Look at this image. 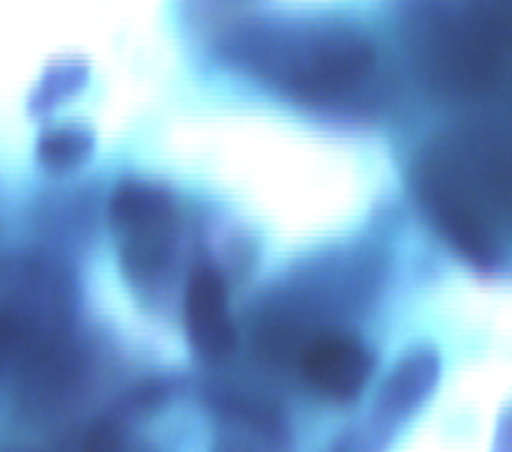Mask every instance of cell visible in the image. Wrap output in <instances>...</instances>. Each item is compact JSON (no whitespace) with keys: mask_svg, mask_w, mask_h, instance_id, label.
<instances>
[{"mask_svg":"<svg viewBox=\"0 0 512 452\" xmlns=\"http://www.w3.org/2000/svg\"><path fill=\"white\" fill-rule=\"evenodd\" d=\"M408 186L432 228L480 276L510 270V144L489 120L438 129L417 153Z\"/></svg>","mask_w":512,"mask_h":452,"instance_id":"7a4b0ae2","label":"cell"},{"mask_svg":"<svg viewBox=\"0 0 512 452\" xmlns=\"http://www.w3.org/2000/svg\"><path fill=\"white\" fill-rule=\"evenodd\" d=\"M396 435L399 429L369 408L357 423H351L333 438L327 452H387Z\"/></svg>","mask_w":512,"mask_h":452,"instance_id":"9a60e30c","label":"cell"},{"mask_svg":"<svg viewBox=\"0 0 512 452\" xmlns=\"http://www.w3.org/2000/svg\"><path fill=\"white\" fill-rule=\"evenodd\" d=\"M405 45L426 84L453 99H486L504 81L501 0H408Z\"/></svg>","mask_w":512,"mask_h":452,"instance_id":"277c9868","label":"cell"},{"mask_svg":"<svg viewBox=\"0 0 512 452\" xmlns=\"http://www.w3.org/2000/svg\"><path fill=\"white\" fill-rule=\"evenodd\" d=\"M387 255L369 240L318 249L273 282L252 309L249 336L258 360L270 366L297 357L327 333H348L384 291Z\"/></svg>","mask_w":512,"mask_h":452,"instance_id":"3957f363","label":"cell"},{"mask_svg":"<svg viewBox=\"0 0 512 452\" xmlns=\"http://www.w3.org/2000/svg\"><path fill=\"white\" fill-rule=\"evenodd\" d=\"M87 78H90V63H87V57H78V54L54 57V60L42 69L36 87L30 90V96H27V111L36 114V117L51 114L60 102H66V99H72L78 90H84Z\"/></svg>","mask_w":512,"mask_h":452,"instance_id":"7c38bea8","label":"cell"},{"mask_svg":"<svg viewBox=\"0 0 512 452\" xmlns=\"http://www.w3.org/2000/svg\"><path fill=\"white\" fill-rule=\"evenodd\" d=\"M105 213L117 237L123 279L138 297H165L183 249L195 243L180 195L156 177L126 174L114 183Z\"/></svg>","mask_w":512,"mask_h":452,"instance_id":"5b68a950","label":"cell"},{"mask_svg":"<svg viewBox=\"0 0 512 452\" xmlns=\"http://www.w3.org/2000/svg\"><path fill=\"white\" fill-rule=\"evenodd\" d=\"M81 452H159V447L138 432V423L108 414L84 432Z\"/></svg>","mask_w":512,"mask_h":452,"instance_id":"5bb4252c","label":"cell"},{"mask_svg":"<svg viewBox=\"0 0 512 452\" xmlns=\"http://www.w3.org/2000/svg\"><path fill=\"white\" fill-rule=\"evenodd\" d=\"M294 366L315 396L333 405H345L360 399V393L372 381L375 354L354 333H327L315 339Z\"/></svg>","mask_w":512,"mask_h":452,"instance_id":"ba28073f","label":"cell"},{"mask_svg":"<svg viewBox=\"0 0 512 452\" xmlns=\"http://www.w3.org/2000/svg\"><path fill=\"white\" fill-rule=\"evenodd\" d=\"M213 54L228 72L324 117H366L384 105V51L345 15H231L213 27Z\"/></svg>","mask_w":512,"mask_h":452,"instance_id":"6da1fadb","label":"cell"},{"mask_svg":"<svg viewBox=\"0 0 512 452\" xmlns=\"http://www.w3.org/2000/svg\"><path fill=\"white\" fill-rule=\"evenodd\" d=\"M78 285L63 258L42 249L0 258V363L18 366L75 330Z\"/></svg>","mask_w":512,"mask_h":452,"instance_id":"8992f818","label":"cell"},{"mask_svg":"<svg viewBox=\"0 0 512 452\" xmlns=\"http://www.w3.org/2000/svg\"><path fill=\"white\" fill-rule=\"evenodd\" d=\"M183 387H186L183 375H150V378H141L111 408V417H120L126 423H138V420L150 417L153 411L165 408L171 399H177L183 393Z\"/></svg>","mask_w":512,"mask_h":452,"instance_id":"4fadbf2b","label":"cell"},{"mask_svg":"<svg viewBox=\"0 0 512 452\" xmlns=\"http://www.w3.org/2000/svg\"><path fill=\"white\" fill-rule=\"evenodd\" d=\"M33 222H36V231L42 234V240L48 246L42 252L63 258V246L87 237L90 222H93V204H90L87 192L57 189V192L39 198Z\"/></svg>","mask_w":512,"mask_h":452,"instance_id":"30bf717a","label":"cell"},{"mask_svg":"<svg viewBox=\"0 0 512 452\" xmlns=\"http://www.w3.org/2000/svg\"><path fill=\"white\" fill-rule=\"evenodd\" d=\"M183 327L192 351L219 363L231 357L240 345V330L231 315V282L213 267L195 264L183 291Z\"/></svg>","mask_w":512,"mask_h":452,"instance_id":"52a82bcc","label":"cell"},{"mask_svg":"<svg viewBox=\"0 0 512 452\" xmlns=\"http://www.w3.org/2000/svg\"><path fill=\"white\" fill-rule=\"evenodd\" d=\"M441 372H444L441 351L432 342H414L408 351L399 354V360L381 381L372 411L390 420L396 429H402L435 396L441 384Z\"/></svg>","mask_w":512,"mask_h":452,"instance_id":"9c48e42d","label":"cell"},{"mask_svg":"<svg viewBox=\"0 0 512 452\" xmlns=\"http://www.w3.org/2000/svg\"><path fill=\"white\" fill-rule=\"evenodd\" d=\"M96 150V132L87 120L45 123L36 135V162L48 171H75L90 162Z\"/></svg>","mask_w":512,"mask_h":452,"instance_id":"8fae6325","label":"cell"}]
</instances>
